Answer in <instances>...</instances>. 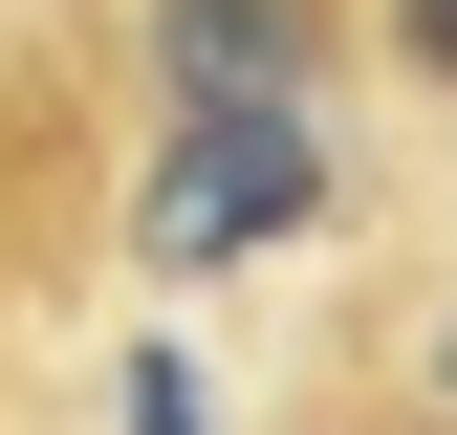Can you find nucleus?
Returning a JSON list of instances; mask_svg holds the SVG:
<instances>
[{
	"instance_id": "nucleus-1",
	"label": "nucleus",
	"mask_w": 457,
	"mask_h": 435,
	"mask_svg": "<svg viewBox=\"0 0 457 435\" xmlns=\"http://www.w3.org/2000/svg\"><path fill=\"white\" fill-rule=\"evenodd\" d=\"M327 196V152H305V109H196L175 152H153V196H131V261H240V240H283V218Z\"/></svg>"
},
{
	"instance_id": "nucleus-2",
	"label": "nucleus",
	"mask_w": 457,
	"mask_h": 435,
	"mask_svg": "<svg viewBox=\"0 0 457 435\" xmlns=\"http://www.w3.org/2000/svg\"><path fill=\"white\" fill-rule=\"evenodd\" d=\"M175 109H305V0H153Z\"/></svg>"
},
{
	"instance_id": "nucleus-3",
	"label": "nucleus",
	"mask_w": 457,
	"mask_h": 435,
	"mask_svg": "<svg viewBox=\"0 0 457 435\" xmlns=\"http://www.w3.org/2000/svg\"><path fill=\"white\" fill-rule=\"evenodd\" d=\"M131 435H218V414H196V370H175V349H153V370H131Z\"/></svg>"
},
{
	"instance_id": "nucleus-4",
	"label": "nucleus",
	"mask_w": 457,
	"mask_h": 435,
	"mask_svg": "<svg viewBox=\"0 0 457 435\" xmlns=\"http://www.w3.org/2000/svg\"><path fill=\"white\" fill-rule=\"evenodd\" d=\"M392 22H414V66H436V87H457V0H392Z\"/></svg>"
},
{
	"instance_id": "nucleus-5",
	"label": "nucleus",
	"mask_w": 457,
	"mask_h": 435,
	"mask_svg": "<svg viewBox=\"0 0 457 435\" xmlns=\"http://www.w3.org/2000/svg\"><path fill=\"white\" fill-rule=\"evenodd\" d=\"M436 392H457V349H436Z\"/></svg>"
}]
</instances>
